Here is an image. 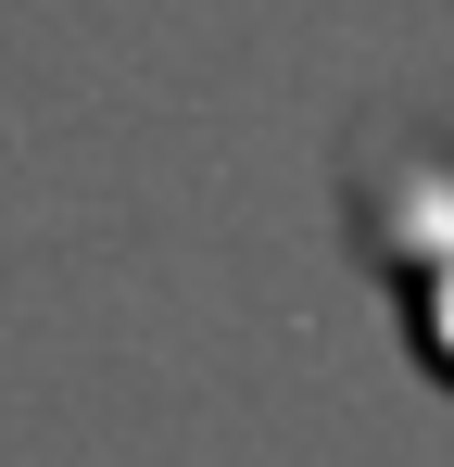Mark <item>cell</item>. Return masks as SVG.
Returning a JSON list of instances; mask_svg holds the SVG:
<instances>
[{"instance_id":"obj_1","label":"cell","mask_w":454,"mask_h":467,"mask_svg":"<svg viewBox=\"0 0 454 467\" xmlns=\"http://www.w3.org/2000/svg\"><path fill=\"white\" fill-rule=\"evenodd\" d=\"M354 215H366V253H378V278H391V304H404L417 367L454 391V152L378 164Z\"/></svg>"}]
</instances>
